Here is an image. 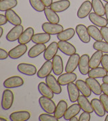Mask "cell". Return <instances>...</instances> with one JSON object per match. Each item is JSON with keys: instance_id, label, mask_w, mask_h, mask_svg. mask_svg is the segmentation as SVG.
<instances>
[{"instance_id": "484cf974", "label": "cell", "mask_w": 108, "mask_h": 121, "mask_svg": "<svg viewBox=\"0 0 108 121\" xmlns=\"http://www.w3.org/2000/svg\"><path fill=\"white\" fill-rule=\"evenodd\" d=\"M92 106L93 108L94 112H95V114L99 117H103L105 114L106 111L105 110V108L103 106V105L101 103L100 99H93L91 101Z\"/></svg>"}, {"instance_id": "ee69618b", "label": "cell", "mask_w": 108, "mask_h": 121, "mask_svg": "<svg viewBox=\"0 0 108 121\" xmlns=\"http://www.w3.org/2000/svg\"><path fill=\"white\" fill-rule=\"evenodd\" d=\"M90 120H91V113L85 111L81 114L78 118L79 121H89Z\"/></svg>"}, {"instance_id": "60d3db41", "label": "cell", "mask_w": 108, "mask_h": 121, "mask_svg": "<svg viewBox=\"0 0 108 121\" xmlns=\"http://www.w3.org/2000/svg\"><path fill=\"white\" fill-rule=\"evenodd\" d=\"M93 48L95 50H99L105 53H108V43L103 41H96L93 44Z\"/></svg>"}, {"instance_id": "816d5d0a", "label": "cell", "mask_w": 108, "mask_h": 121, "mask_svg": "<svg viewBox=\"0 0 108 121\" xmlns=\"http://www.w3.org/2000/svg\"><path fill=\"white\" fill-rule=\"evenodd\" d=\"M105 17L108 21V3H106V4L105 5Z\"/></svg>"}, {"instance_id": "3957f363", "label": "cell", "mask_w": 108, "mask_h": 121, "mask_svg": "<svg viewBox=\"0 0 108 121\" xmlns=\"http://www.w3.org/2000/svg\"><path fill=\"white\" fill-rule=\"evenodd\" d=\"M42 29L44 32L49 33V35H58L64 31V27L59 24L47 22H44L42 25Z\"/></svg>"}, {"instance_id": "c3c4849f", "label": "cell", "mask_w": 108, "mask_h": 121, "mask_svg": "<svg viewBox=\"0 0 108 121\" xmlns=\"http://www.w3.org/2000/svg\"><path fill=\"white\" fill-rule=\"evenodd\" d=\"M8 22V21L6 16L4 14H0V25L2 26L4 25H5Z\"/></svg>"}, {"instance_id": "ffe728a7", "label": "cell", "mask_w": 108, "mask_h": 121, "mask_svg": "<svg viewBox=\"0 0 108 121\" xmlns=\"http://www.w3.org/2000/svg\"><path fill=\"white\" fill-rule=\"evenodd\" d=\"M53 72L56 76H60L64 71V64L62 57L59 55H55L53 58Z\"/></svg>"}, {"instance_id": "8992f818", "label": "cell", "mask_w": 108, "mask_h": 121, "mask_svg": "<svg viewBox=\"0 0 108 121\" xmlns=\"http://www.w3.org/2000/svg\"><path fill=\"white\" fill-rule=\"evenodd\" d=\"M45 82L49 86V87L52 90L54 94L59 95L62 93V87H61L62 85L59 84L58 80H56L55 76H54L53 75L49 74L45 78Z\"/></svg>"}, {"instance_id": "ba28073f", "label": "cell", "mask_w": 108, "mask_h": 121, "mask_svg": "<svg viewBox=\"0 0 108 121\" xmlns=\"http://www.w3.org/2000/svg\"><path fill=\"white\" fill-rule=\"evenodd\" d=\"M24 84V80L20 76H12L8 78L4 82V86L6 88H18L22 86Z\"/></svg>"}, {"instance_id": "d6986e66", "label": "cell", "mask_w": 108, "mask_h": 121, "mask_svg": "<svg viewBox=\"0 0 108 121\" xmlns=\"http://www.w3.org/2000/svg\"><path fill=\"white\" fill-rule=\"evenodd\" d=\"M53 71V63L50 60H46L37 72V76L39 78H45Z\"/></svg>"}, {"instance_id": "5bb4252c", "label": "cell", "mask_w": 108, "mask_h": 121, "mask_svg": "<svg viewBox=\"0 0 108 121\" xmlns=\"http://www.w3.org/2000/svg\"><path fill=\"white\" fill-rule=\"evenodd\" d=\"M58 48L59 50L62 52L64 54L68 55V56H71V55L75 54L76 52V48L67 41H60L59 40L58 42Z\"/></svg>"}, {"instance_id": "db71d44e", "label": "cell", "mask_w": 108, "mask_h": 121, "mask_svg": "<svg viewBox=\"0 0 108 121\" xmlns=\"http://www.w3.org/2000/svg\"><path fill=\"white\" fill-rule=\"evenodd\" d=\"M70 121H78V119L76 118V116H74V117L70 118Z\"/></svg>"}, {"instance_id": "7c38bea8", "label": "cell", "mask_w": 108, "mask_h": 121, "mask_svg": "<svg viewBox=\"0 0 108 121\" xmlns=\"http://www.w3.org/2000/svg\"><path fill=\"white\" fill-rule=\"evenodd\" d=\"M58 50H59L58 43H57L56 42H54L51 44H49L44 52L43 54L44 59L46 60H50L53 59V58L57 54Z\"/></svg>"}, {"instance_id": "cb8c5ba5", "label": "cell", "mask_w": 108, "mask_h": 121, "mask_svg": "<svg viewBox=\"0 0 108 121\" xmlns=\"http://www.w3.org/2000/svg\"><path fill=\"white\" fill-rule=\"evenodd\" d=\"M35 31L32 27H28L23 31L20 37L18 39V43L20 44H27L32 40V37L35 35Z\"/></svg>"}, {"instance_id": "11a10c76", "label": "cell", "mask_w": 108, "mask_h": 121, "mask_svg": "<svg viewBox=\"0 0 108 121\" xmlns=\"http://www.w3.org/2000/svg\"><path fill=\"white\" fill-rule=\"evenodd\" d=\"M3 33H4V29H3V27H0V37L1 38L2 35H3Z\"/></svg>"}, {"instance_id": "bcb514c9", "label": "cell", "mask_w": 108, "mask_h": 121, "mask_svg": "<svg viewBox=\"0 0 108 121\" xmlns=\"http://www.w3.org/2000/svg\"><path fill=\"white\" fill-rule=\"evenodd\" d=\"M101 32L102 34L103 38L104 40L108 43V27L107 26L101 27Z\"/></svg>"}, {"instance_id": "7a4b0ae2", "label": "cell", "mask_w": 108, "mask_h": 121, "mask_svg": "<svg viewBox=\"0 0 108 121\" xmlns=\"http://www.w3.org/2000/svg\"><path fill=\"white\" fill-rule=\"evenodd\" d=\"M13 103H14L13 92L9 89H6L2 94L1 107L4 110H8L12 108Z\"/></svg>"}, {"instance_id": "7dc6e473", "label": "cell", "mask_w": 108, "mask_h": 121, "mask_svg": "<svg viewBox=\"0 0 108 121\" xmlns=\"http://www.w3.org/2000/svg\"><path fill=\"white\" fill-rule=\"evenodd\" d=\"M9 56V54L5 51V50L0 48V59L1 60H4L6 59Z\"/></svg>"}, {"instance_id": "b9f144b4", "label": "cell", "mask_w": 108, "mask_h": 121, "mask_svg": "<svg viewBox=\"0 0 108 121\" xmlns=\"http://www.w3.org/2000/svg\"><path fill=\"white\" fill-rule=\"evenodd\" d=\"M39 121H58L59 119L57 118L55 116L51 115V114H42L39 117Z\"/></svg>"}, {"instance_id": "1f68e13d", "label": "cell", "mask_w": 108, "mask_h": 121, "mask_svg": "<svg viewBox=\"0 0 108 121\" xmlns=\"http://www.w3.org/2000/svg\"><path fill=\"white\" fill-rule=\"evenodd\" d=\"M51 39V35L47 33H36L33 35L32 42L34 44H46Z\"/></svg>"}, {"instance_id": "277c9868", "label": "cell", "mask_w": 108, "mask_h": 121, "mask_svg": "<svg viewBox=\"0 0 108 121\" xmlns=\"http://www.w3.org/2000/svg\"><path fill=\"white\" fill-rule=\"evenodd\" d=\"M76 33L82 42L87 44L91 41V36L88 31V29L84 25H78L76 27Z\"/></svg>"}, {"instance_id": "44dd1931", "label": "cell", "mask_w": 108, "mask_h": 121, "mask_svg": "<svg viewBox=\"0 0 108 121\" xmlns=\"http://www.w3.org/2000/svg\"><path fill=\"white\" fill-rule=\"evenodd\" d=\"M86 82L90 87L92 92L96 95H100L102 93L101 86L99 82L96 80V78L89 77L86 79Z\"/></svg>"}, {"instance_id": "5b68a950", "label": "cell", "mask_w": 108, "mask_h": 121, "mask_svg": "<svg viewBox=\"0 0 108 121\" xmlns=\"http://www.w3.org/2000/svg\"><path fill=\"white\" fill-rule=\"evenodd\" d=\"M27 49L28 48L26 44H20L9 51V56L12 59H18L27 52Z\"/></svg>"}, {"instance_id": "f5cc1de1", "label": "cell", "mask_w": 108, "mask_h": 121, "mask_svg": "<svg viewBox=\"0 0 108 121\" xmlns=\"http://www.w3.org/2000/svg\"><path fill=\"white\" fill-rule=\"evenodd\" d=\"M103 82L108 84V74L107 76H105V77L103 78Z\"/></svg>"}, {"instance_id": "ac0fdd59", "label": "cell", "mask_w": 108, "mask_h": 121, "mask_svg": "<svg viewBox=\"0 0 108 121\" xmlns=\"http://www.w3.org/2000/svg\"><path fill=\"white\" fill-rule=\"evenodd\" d=\"M89 20L92 23H93L95 26L99 27H103L107 26L108 24V21L107 18H103L102 16H99L95 12H92L89 15Z\"/></svg>"}, {"instance_id": "7402d4cb", "label": "cell", "mask_w": 108, "mask_h": 121, "mask_svg": "<svg viewBox=\"0 0 108 121\" xmlns=\"http://www.w3.org/2000/svg\"><path fill=\"white\" fill-rule=\"evenodd\" d=\"M31 118V114L28 111H18L12 113L10 120L12 121H27Z\"/></svg>"}, {"instance_id": "6da1fadb", "label": "cell", "mask_w": 108, "mask_h": 121, "mask_svg": "<svg viewBox=\"0 0 108 121\" xmlns=\"http://www.w3.org/2000/svg\"><path fill=\"white\" fill-rule=\"evenodd\" d=\"M39 103L40 104L41 108L45 112L51 114H54L56 108V105L54 101L51 100V99L45 96H42L39 99Z\"/></svg>"}, {"instance_id": "e575fe53", "label": "cell", "mask_w": 108, "mask_h": 121, "mask_svg": "<svg viewBox=\"0 0 108 121\" xmlns=\"http://www.w3.org/2000/svg\"><path fill=\"white\" fill-rule=\"evenodd\" d=\"M108 72L103 67H96L91 69L88 73V76L93 78H101L108 75Z\"/></svg>"}, {"instance_id": "4316f807", "label": "cell", "mask_w": 108, "mask_h": 121, "mask_svg": "<svg viewBox=\"0 0 108 121\" xmlns=\"http://www.w3.org/2000/svg\"><path fill=\"white\" fill-rule=\"evenodd\" d=\"M5 16L7 17L8 21L12 25H20L22 23V19L20 17L16 14V12L12 9L5 12Z\"/></svg>"}, {"instance_id": "ab89813d", "label": "cell", "mask_w": 108, "mask_h": 121, "mask_svg": "<svg viewBox=\"0 0 108 121\" xmlns=\"http://www.w3.org/2000/svg\"><path fill=\"white\" fill-rule=\"evenodd\" d=\"M29 2L31 7L37 12H41L46 8V6H45L41 0H29Z\"/></svg>"}, {"instance_id": "f1b7e54d", "label": "cell", "mask_w": 108, "mask_h": 121, "mask_svg": "<svg viewBox=\"0 0 108 121\" xmlns=\"http://www.w3.org/2000/svg\"><path fill=\"white\" fill-rule=\"evenodd\" d=\"M67 109H68V104L64 100L59 101V103L56 106V108L54 112V116L58 119L62 118V117H64Z\"/></svg>"}, {"instance_id": "f907efd6", "label": "cell", "mask_w": 108, "mask_h": 121, "mask_svg": "<svg viewBox=\"0 0 108 121\" xmlns=\"http://www.w3.org/2000/svg\"><path fill=\"white\" fill-rule=\"evenodd\" d=\"M46 7H50L53 3V0H41Z\"/></svg>"}, {"instance_id": "30bf717a", "label": "cell", "mask_w": 108, "mask_h": 121, "mask_svg": "<svg viewBox=\"0 0 108 121\" xmlns=\"http://www.w3.org/2000/svg\"><path fill=\"white\" fill-rule=\"evenodd\" d=\"M93 6H92V2H91L89 0H86L84 1L80 8H78L77 12V17L79 18H85L87 16H89L91 14Z\"/></svg>"}, {"instance_id": "9c48e42d", "label": "cell", "mask_w": 108, "mask_h": 121, "mask_svg": "<svg viewBox=\"0 0 108 121\" xmlns=\"http://www.w3.org/2000/svg\"><path fill=\"white\" fill-rule=\"evenodd\" d=\"M80 55L77 53L70 56V58L68 59V62L66 63V65L65 67L66 72H74L78 67V63L80 60Z\"/></svg>"}, {"instance_id": "603a6c76", "label": "cell", "mask_w": 108, "mask_h": 121, "mask_svg": "<svg viewBox=\"0 0 108 121\" xmlns=\"http://www.w3.org/2000/svg\"><path fill=\"white\" fill-rule=\"evenodd\" d=\"M78 104L81 106V110H82L85 112H87L89 113H93V108L92 106L91 103L89 101L86 96L82 95H80L78 99Z\"/></svg>"}, {"instance_id": "6f0895ef", "label": "cell", "mask_w": 108, "mask_h": 121, "mask_svg": "<svg viewBox=\"0 0 108 121\" xmlns=\"http://www.w3.org/2000/svg\"><path fill=\"white\" fill-rule=\"evenodd\" d=\"M105 121H108V114L106 116L105 118Z\"/></svg>"}, {"instance_id": "d4e9b609", "label": "cell", "mask_w": 108, "mask_h": 121, "mask_svg": "<svg viewBox=\"0 0 108 121\" xmlns=\"http://www.w3.org/2000/svg\"><path fill=\"white\" fill-rule=\"evenodd\" d=\"M46 49V46L45 44H36L33 46L28 52V56L30 58H36L38 56L42 54Z\"/></svg>"}, {"instance_id": "f35d334b", "label": "cell", "mask_w": 108, "mask_h": 121, "mask_svg": "<svg viewBox=\"0 0 108 121\" xmlns=\"http://www.w3.org/2000/svg\"><path fill=\"white\" fill-rule=\"evenodd\" d=\"M18 5L17 0H1L0 11L6 12L15 8Z\"/></svg>"}, {"instance_id": "f546056e", "label": "cell", "mask_w": 108, "mask_h": 121, "mask_svg": "<svg viewBox=\"0 0 108 121\" xmlns=\"http://www.w3.org/2000/svg\"><path fill=\"white\" fill-rule=\"evenodd\" d=\"M38 91L42 96L47 97L50 99L54 98V93L52 91V90L49 87L47 83H45L43 82L39 83L38 85Z\"/></svg>"}, {"instance_id": "8d00e7d4", "label": "cell", "mask_w": 108, "mask_h": 121, "mask_svg": "<svg viewBox=\"0 0 108 121\" xmlns=\"http://www.w3.org/2000/svg\"><path fill=\"white\" fill-rule=\"evenodd\" d=\"M75 30L73 28H68L57 35V38L60 41H68L74 36Z\"/></svg>"}, {"instance_id": "d590c367", "label": "cell", "mask_w": 108, "mask_h": 121, "mask_svg": "<svg viewBox=\"0 0 108 121\" xmlns=\"http://www.w3.org/2000/svg\"><path fill=\"white\" fill-rule=\"evenodd\" d=\"M93 10L95 13L99 16L103 17L105 15V8L101 0H92Z\"/></svg>"}, {"instance_id": "d6a6232c", "label": "cell", "mask_w": 108, "mask_h": 121, "mask_svg": "<svg viewBox=\"0 0 108 121\" xmlns=\"http://www.w3.org/2000/svg\"><path fill=\"white\" fill-rule=\"evenodd\" d=\"M76 84L82 95L86 96V97H89L91 95L92 91L89 86V85L87 84L86 81L85 82L82 80H78L76 81Z\"/></svg>"}, {"instance_id": "4fadbf2b", "label": "cell", "mask_w": 108, "mask_h": 121, "mask_svg": "<svg viewBox=\"0 0 108 121\" xmlns=\"http://www.w3.org/2000/svg\"><path fill=\"white\" fill-rule=\"evenodd\" d=\"M89 56L87 54L82 55L80 58L79 63H78V69L79 72H81L82 75L85 76L88 74L89 72Z\"/></svg>"}, {"instance_id": "2e32d148", "label": "cell", "mask_w": 108, "mask_h": 121, "mask_svg": "<svg viewBox=\"0 0 108 121\" xmlns=\"http://www.w3.org/2000/svg\"><path fill=\"white\" fill-rule=\"evenodd\" d=\"M67 91L70 101L72 103H74L77 101L80 96V91L77 87L76 84L74 82L68 84L67 86Z\"/></svg>"}, {"instance_id": "4dcf8cb0", "label": "cell", "mask_w": 108, "mask_h": 121, "mask_svg": "<svg viewBox=\"0 0 108 121\" xmlns=\"http://www.w3.org/2000/svg\"><path fill=\"white\" fill-rule=\"evenodd\" d=\"M103 52L97 50L93 55H92L90 60H89V66L91 69L98 67L99 65L101 64V59L103 57Z\"/></svg>"}, {"instance_id": "e0dca14e", "label": "cell", "mask_w": 108, "mask_h": 121, "mask_svg": "<svg viewBox=\"0 0 108 121\" xmlns=\"http://www.w3.org/2000/svg\"><path fill=\"white\" fill-rule=\"evenodd\" d=\"M77 76L74 72H66V73L61 74L58 78V81L62 86L68 85V84L75 82Z\"/></svg>"}, {"instance_id": "8fae6325", "label": "cell", "mask_w": 108, "mask_h": 121, "mask_svg": "<svg viewBox=\"0 0 108 121\" xmlns=\"http://www.w3.org/2000/svg\"><path fill=\"white\" fill-rule=\"evenodd\" d=\"M23 31H24V27L22 25H20L14 26V27L12 28L7 34L6 39L11 42H15L19 39L22 33H23Z\"/></svg>"}, {"instance_id": "680465c9", "label": "cell", "mask_w": 108, "mask_h": 121, "mask_svg": "<svg viewBox=\"0 0 108 121\" xmlns=\"http://www.w3.org/2000/svg\"><path fill=\"white\" fill-rule=\"evenodd\" d=\"M103 1H105L106 3H108V0H103Z\"/></svg>"}, {"instance_id": "836d02e7", "label": "cell", "mask_w": 108, "mask_h": 121, "mask_svg": "<svg viewBox=\"0 0 108 121\" xmlns=\"http://www.w3.org/2000/svg\"><path fill=\"white\" fill-rule=\"evenodd\" d=\"M45 15L46 17L47 20L49 22L55 23V24H58L59 22V17L58 15L57 12L54 11L52 9L50 8H46L44 10Z\"/></svg>"}, {"instance_id": "52a82bcc", "label": "cell", "mask_w": 108, "mask_h": 121, "mask_svg": "<svg viewBox=\"0 0 108 121\" xmlns=\"http://www.w3.org/2000/svg\"><path fill=\"white\" fill-rule=\"evenodd\" d=\"M18 71L22 74L27 75V76H34L36 73H37V67L34 65L29 64V63H20L17 67Z\"/></svg>"}, {"instance_id": "9f6ffc18", "label": "cell", "mask_w": 108, "mask_h": 121, "mask_svg": "<svg viewBox=\"0 0 108 121\" xmlns=\"http://www.w3.org/2000/svg\"><path fill=\"white\" fill-rule=\"evenodd\" d=\"M7 121V119L6 118H0V121Z\"/></svg>"}, {"instance_id": "7bdbcfd3", "label": "cell", "mask_w": 108, "mask_h": 121, "mask_svg": "<svg viewBox=\"0 0 108 121\" xmlns=\"http://www.w3.org/2000/svg\"><path fill=\"white\" fill-rule=\"evenodd\" d=\"M99 99L101 100V103L103 105L105 110L106 111V112L108 113V96L105 94H101L100 95V98Z\"/></svg>"}, {"instance_id": "83f0119b", "label": "cell", "mask_w": 108, "mask_h": 121, "mask_svg": "<svg viewBox=\"0 0 108 121\" xmlns=\"http://www.w3.org/2000/svg\"><path fill=\"white\" fill-rule=\"evenodd\" d=\"M81 110V106L79 105L78 104H74L67 109L66 113H65L64 118L66 121H70V118L76 116L77 114H79L80 111Z\"/></svg>"}, {"instance_id": "681fc988", "label": "cell", "mask_w": 108, "mask_h": 121, "mask_svg": "<svg viewBox=\"0 0 108 121\" xmlns=\"http://www.w3.org/2000/svg\"><path fill=\"white\" fill-rule=\"evenodd\" d=\"M101 90L103 93L108 96V84L103 82L102 84H101Z\"/></svg>"}, {"instance_id": "f6af8a7d", "label": "cell", "mask_w": 108, "mask_h": 121, "mask_svg": "<svg viewBox=\"0 0 108 121\" xmlns=\"http://www.w3.org/2000/svg\"><path fill=\"white\" fill-rule=\"evenodd\" d=\"M101 64L103 67L108 72V55H103Z\"/></svg>"}, {"instance_id": "9a60e30c", "label": "cell", "mask_w": 108, "mask_h": 121, "mask_svg": "<svg viewBox=\"0 0 108 121\" xmlns=\"http://www.w3.org/2000/svg\"><path fill=\"white\" fill-rule=\"evenodd\" d=\"M70 1L69 0H59L53 2L50 6V8L55 12H62L69 8Z\"/></svg>"}, {"instance_id": "74e56055", "label": "cell", "mask_w": 108, "mask_h": 121, "mask_svg": "<svg viewBox=\"0 0 108 121\" xmlns=\"http://www.w3.org/2000/svg\"><path fill=\"white\" fill-rule=\"evenodd\" d=\"M87 29H88V31L91 38L95 39V41H102L103 38L101 30H99L97 26L89 25Z\"/></svg>"}]
</instances>
